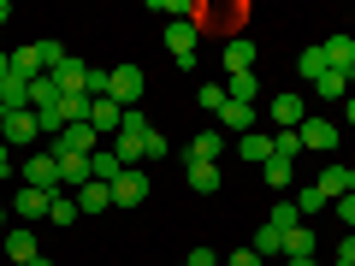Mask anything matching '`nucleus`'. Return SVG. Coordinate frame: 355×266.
I'll return each mask as SVG.
<instances>
[{
    "label": "nucleus",
    "mask_w": 355,
    "mask_h": 266,
    "mask_svg": "<svg viewBox=\"0 0 355 266\" xmlns=\"http://www.w3.org/2000/svg\"><path fill=\"white\" fill-rule=\"evenodd\" d=\"M53 160H60V190H83L89 184V154H53Z\"/></svg>",
    "instance_id": "nucleus-13"
},
{
    "label": "nucleus",
    "mask_w": 355,
    "mask_h": 266,
    "mask_svg": "<svg viewBox=\"0 0 355 266\" xmlns=\"http://www.w3.org/2000/svg\"><path fill=\"white\" fill-rule=\"evenodd\" d=\"M237 154H243V160H272V136H266V130H249V136H237Z\"/></svg>",
    "instance_id": "nucleus-24"
},
{
    "label": "nucleus",
    "mask_w": 355,
    "mask_h": 266,
    "mask_svg": "<svg viewBox=\"0 0 355 266\" xmlns=\"http://www.w3.org/2000/svg\"><path fill=\"white\" fill-rule=\"evenodd\" d=\"M30 266H53V260H48V254H36V260H30Z\"/></svg>",
    "instance_id": "nucleus-48"
},
{
    "label": "nucleus",
    "mask_w": 355,
    "mask_h": 266,
    "mask_svg": "<svg viewBox=\"0 0 355 266\" xmlns=\"http://www.w3.org/2000/svg\"><path fill=\"white\" fill-rule=\"evenodd\" d=\"M343 125H355V89H349V101H343Z\"/></svg>",
    "instance_id": "nucleus-43"
},
{
    "label": "nucleus",
    "mask_w": 355,
    "mask_h": 266,
    "mask_svg": "<svg viewBox=\"0 0 355 266\" xmlns=\"http://www.w3.org/2000/svg\"><path fill=\"white\" fill-rule=\"evenodd\" d=\"M12 77H24V83L48 77V65H42V42H30V48H18V53H12Z\"/></svg>",
    "instance_id": "nucleus-17"
},
{
    "label": "nucleus",
    "mask_w": 355,
    "mask_h": 266,
    "mask_svg": "<svg viewBox=\"0 0 355 266\" xmlns=\"http://www.w3.org/2000/svg\"><path fill=\"white\" fill-rule=\"evenodd\" d=\"M302 154V136L296 130H272V160H296Z\"/></svg>",
    "instance_id": "nucleus-33"
},
{
    "label": "nucleus",
    "mask_w": 355,
    "mask_h": 266,
    "mask_svg": "<svg viewBox=\"0 0 355 266\" xmlns=\"http://www.w3.org/2000/svg\"><path fill=\"white\" fill-rule=\"evenodd\" d=\"M326 202H338V195H349V166H320V184H314Z\"/></svg>",
    "instance_id": "nucleus-20"
},
{
    "label": "nucleus",
    "mask_w": 355,
    "mask_h": 266,
    "mask_svg": "<svg viewBox=\"0 0 355 266\" xmlns=\"http://www.w3.org/2000/svg\"><path fill=\"white\" fill-rule=\"evenodd\" d=\"M291 254H314V225H296V231H284V260H291Z\"/></svg>",
    "instance_id": "nucleus-30"
},
{
    "label": "nucleus",
    "mask_w": 355,
    "mask_h": 266,
    "mask_svg": "<svg viewBox=\"0 0 355 266\" xmlns=\"http://www.w3.org/2000/svg\"><path fill=\"white\" fill-rule=\"evenodd\" d=\"M219 154H225V130H202V136L190 142V160H207V166H219Z\"/></svg>",
    "instance_id": "nucleus-22"
},
{
    "label": "nucleus",
    "mask_w": 355,
    "mask_h": 266,
    "mask_svg": "<svg viewBox=\"0 0 355 266\" xmlns=\"http://www.w3.org/2000/svg\"><path fill=\"white\" fill-rule=\"evenodd\" d=\"M142 89H148V77H142V65H113V77H107V95H113L119 107H137Z\"/></svg>",
    "instance_id": "nucleus-1"
},
{
    "label": "nucleus",
    "mask_w": 355,
    "mask_h": 266,
    "mask_svg": "<svg viewBox=\"0 0 355 266\" xmlns=\"http://www.w3.org/2000/svg\"><path fill=\"white\" fill-rule=\"evenodd\" d=\"M0 172H12V148L6 142H0Z\"/></svg>",
    "instance_id": "nucleus-44"
},
{
    "label": "nucleus",
    "mask_w": 355,
    "mask_h": 266,
    "mask_svg": "<svg viewBox=\"0 0 355 266\" xmlns=\"http://www.w3.org/2000/svg\"><path fill=\"white\" fill-rule=\"evenodd\" d=\"M0 142H6V113H0Z\"/></svg>",
    "instance_id": "nucleus-49"
},
{
    "label": "nucleus",
    "mask_w": 355,
    "mask_h": 266,
    "mask_svg": "<svg viewBox=\"0 0 355 266\" xmlns=\"http://www.w3.org/2000/svg\"><path fill=\"white\" fill-rule=\"evenodd\" d=\"M6 254H12V260L18 266H30V260H36V231H30V225H12V231H6Z\"/></svg>",
    "instance_id": "nucleus-15"
},
{
    "label": "nucleus",
    "mask_w": 355,
    "mask_h": 266,
    "mask_svg": "<svg viewBox=\"0 0 355 266\" xmlns=\"http://www.w3.org/2000/svg\"><path fill=\"white\" fill-rule=\"evenodd\" d=\"M178 266H184V260H178Z\"/></svg>",
    "instance_id": "nucleus-51"
},
{
    "label": "nucleus",
    "mask_w": 355,
    "mask_h": 266,
    "mask_svg": "<svg viewBox=\"0 0 355 266\" xmlns=\"http://www.w3.org/2000/svg\"><path fill=\"white\" fill-rule=\"evenodd\" d=\"M196 42H202L196 24H166V53L178 60V71H190V65H196Z\"/></svg>",
    "instance_id": "nucleus-5"
},
{
    "label": "nucleus",
    "mask_w": 355,
    "mask_h": 266,
    "mask_svg": "<svg viewBox=\"0 0 355 266\" xmlns=\"http://www.w3.org/2000/svg\"><path fill=\"white\" fill-rule=\"evenodd\" d=\"M0 24H12V6H6V0H0Z\"/></svg>",
    "instance_id": "nucleus-46"
},
{
    "label": "nucleus",
    "mask_w": 355,
    "mask_h": 266,
    "mask_svg": "<svg viewBox=\"0 0 355 266\" xmlns=\"http://www.w3.org/2000/svg\"><path fill=\"white\" fill-rule=\"evenodd\" d=\"M6 207H12V213L24 219V225H36V219H48V207H53V190H30V184H24V190H18Z\"/></svg>",
    "instance_id": "nucleus-7"
},
{
    "label": "nucleus",
    "mask_w": 355,
    "mask_h": 266,
    "mask_svg": "<svg viewBox=\"0 0 355 266\" xmlns=\"http://www.w3.org/2000/svg\"><path fill=\"white\" fill-rule=\"evenodd\" d=\"M291 202H296V213H302V219H320V213H326V207H331V202H326V195H320V190H314V184H308V190H296V195H291Z\"/></svg>",
    "instance_id": "nucleus-31"
},
{
    "label": "nucleus",
    "mask_w": 355,
    "mask_h": 266,
    "mask_svg": "<svg viewBox=\"0 0 355 266\" xmlns=\"http://www.w3.org/2000/svg\"><path fill=\"white\" fill-rule=\"evenodd\" d=\"M77 213H83V207H77V195H71V190H53V207H48L53 225H77Z\"/></svg>",
    "instance_id": "nucleus-27"
},
{
    "label": "nucleus",
    "mask_w": 355,
    "mask_h": 266,
    "mask_svg": "<svg viewBox=\"0 0 355 266\" xmlns=\"http://www.w3.org/2000/svg\"><path fill=\"white\" fill-rule=\"evenodd\" d=\"M237 71H254V42L249 36H231L225 42V77H237Z\"/></svg>",
    "instance_id": "nucleus-18"
},
{
    "label": "nucleus",
    "mask_w": 355,
    "mask_h": 266,
    "mask_svg": "<svg viewBox=\"0 0 355 266\" xmlns=\"http://www.w3.org/2000/svg\"><path fill=\"white\" fill-rule=\"evenodd\" d=\"M184 177H190L196 195H214L219 190V166H207V160H190V172H184Z\"/></svg>",
    "instance_id": "nucleus-25"
},
{
    "label": "nucleus",
    "mask_w": 355,
    "mask_h": 266,
    "mask_svg": "<svg viewBox=\"0 0 355 266\" xmlns=\"http://www.w3.org/2000/svg\"><path fill=\"white\" fill-rule=\"evenodd\" d=\"M331 260H338V266H355V231L338 242V254H331Z\"/></svg>",
    "instance_id": "nucleus-42"
},
{
    "label": "nucleus",
    "mask_w": 355,
    "mask_h": 266,
    "mask_svg": "<svg viewBox=\"0 0 355 266\" xmlns=\"http://www.w3.org/2000/svg\"><path fill=\"white\" fill-rule=\"evenodd\" d=\"M166 154H172V148H166V136H160V130H148V136H142V160H166Z\"/></svg>",
    "instance_id": "nucleus-38"
},
{
    "label": "nucleus",
    "mask_w": 355,
    "mask_h": 266,
    "mask_svg": "<svg viewBox=\"0 0 355 266\" xmlns=\"http://www.w3.org/2000/svg\"><path fill=\"white\" fill-rule=\"evenodd\" d=\"M349 195H355V166H349Z\"/></svg>",
    "instance_id": "nucleus-50"
},
{
    "label": "nucleus",
    "mask_w": 355,
    "mask_h": 266,
    "mask_svg": "<svg viewBox=\"0 0 355 266\" xmlns=\"http://www.w3.org/2000/svg\"><path fill=\"white\" fill-rule=\"evenodd\" d=\"M225 95H231V101H243V107H254V95H261V77H254V71H237V77L225 83Z\"/></svg>",
    "instance_id": "nucleus-26"
},
{
    "label": "nucleus",
    "mask_w": 355,
    "mask_h": 266,
    "mask_svg": "<svg viewBox=\"0 0 355 266\" xmlns=\"http://www.w3.org/2000/svg\"><path fill=\"white\" fill-rule=\"evenodd\" d=\"M36 136H42V118L30 113H6V148H36Z\"/></svg>",
    "instance_id": "nucleus-8"
},
{
    "label": "nucleus",
    "mask_w": 355,
    "mask_h": 266,
    "mask_svg": "<svg viewBox=\"0 0 355 266\" xmlns=\"http://www.w3.org/2000/svg\"><path fill=\"white\" fill-rule=\"evenodd\" d=\"M261 177H266V190H291V160H266Z\"/></svg>",
    "instance_id": "nucleus-35"
},
{
    "label": "nucleus",
    "mask_w": 355,
    "mask_h": 266,
    "mask_svg": "<svg viewBox=\"0 0 355 266\" xmlns=\"http://www.w3.org/2000/svg\"><path fill=\"white\" fill-rule=\"evenodd\" d=\"M53 83H60V95H83L89 101V83H95V65H83V60H65L60 71H48Z\"/></svg>",
    "instance_id": "nucleus-6"
},
{
    "label": "nucleus",
    "mask_w": 355,
    "mask_h": 266,
    "mask_svg": "<svg viewBox=\"0 0 355 266\" xmlns=\"http://www.w3.org/2000/svg\"><path fill=\"white\" fill-rule=\"evenodd\" d=\"M24 184L30 190H60V160H53V148H30L24 154Z\"/></svg>",
    "instance_id": "nucleus-3"
},
{
    "label": "nucleus",
    "mask_w": 355,
    "mask_h": 266,
    "mask_svg": "<svg viewBox=\"0 0 355 266\" xmlns=\"http://www.w3.org/2000/svg\"><path fill=\"white\" fill-rule=\"evenodd\" d=\"M291 266H320V260H314V254H291Z\"/></svg>",
    "instance_id": "nucleus-45"
},
{
    "label": "nucleus",
    "mask_w": 355,
    "mask_h": 266,
    "mask_svg": "<svg viewBox=\"0 0 355 266\" xmlns=\"http://www.w3.org/2000/svg\"><path fill=\"white\" fill-rule=\"evenodd\" d=\"M219 125H225L231 136H249V130H254V107H243V101H225V113H219Z\"/></svg>",
    "instance_id": "nucleus-23"
},
{
    "label": "nucleus",
    "mask_w": 355,
    "mask_h": 266,
    "mask_svg": "<svg viewBox=\"0 0 355 266\" xmlns=\"http://www.w3.org/2000/svg\"><path fill=\"white\" fill-rule=\"evenodd\" d=\"M249 249L261 254V260H266V254H284V231H272V225H261V231H254V242H249Z\"/></svg>",
    "instance_id": "nucleus-32"
},
{
    "label": "nucleus",
    "mask_w": 355,
    "mask_h": 266,
    "mask_svg": "<svg viewBox=\"0 0 355 266\" xmlns=\"http://www.w3.org/2000/svg\"><path fill=\"white\" fill-rule=\"evenodd\" d=\"M219 260H225L219 249H190V254H184V266H219Z\"/></svg>",
    "instance_id": "nucleus-39"
},
{
    "label": "nucleus",
    "mask_w": 355,
    "mask_h": 266,
    "mask_svg": "<svg viewBox=\"0 0 355 266\" xmlns=\"http://www.w3.org/2000/svg\"><path fill=\"white\" fill-rule=\"evenodd\" d=\"M0 237H6V202H0Z\"/></svg>",
    "instance_id": "nucleus-47"
},
{
    "label": "nucleus",
    "mask_w": 355,
    "mask_h": 266,
    "mask_svg": "<svg viewBox=\"0 0 355 266\" xmlns=\"http://www.w3.org/2000/svg\"><path fill=\"white\" fill-rule=\"evenodd\" d=\"M89 125L101 130V136H119V125H125V107H119L113 95H95V101H89Z\"/></svg>",
    "instance_id": "nucleus-9"
},
{
    "label": "nucleus",
    "mask_w": 355,
    "mask_h": 266,
    "mask_svg": "<svg viewBox=\"0 0 355 266\" xmlns=\"http://www.w3.org/2000/svg\"><path fill=\"white\" fill-rule=\"evenodd\" d=\"M296 136H302V154H331V148H338V125H331V118H320V113H308Z\"/></svg>",
    "instance_id": "nucleus-4"
},
{
    "label": "nucleus",
    "mask_w": 355,
    "mask_h": 266,
    "mask_svg": "<svg viewBox=\"0 0 355 266\" xmlns=\"http://www.w3.org/2000/svg\"><path fill=\"white\" fill-rule=\"evenodd\" d=\"M24 107H30V83L6 71L0 77V113H24Z\"/></svg>",
    "instance_id": "nucleus-16"
},
{
    "label": "nucleus",
    "mask_w": 355,
    "mask_h": 266,
    "mask_svg": "<svg viewBox=\"0 0 355 266\" xmlns=\"http://www.w3.org/2000/svg\"><path fill=\"white\" fill-rule=\"evenodd\" d=\"M113 154H119V160H142V136H130V130H119V136H113Z\"/></svg>",
    "instance_id": "nucleus-37"
},
{
    "label": "nucleus",
    "mask_w": 355,
    "mask_h": 266,
    "mask_svg": "<svg viewBox=\"0 0 355 266\" xmlns=\"http://www.w3.org/2000/svg\"><path fill=\"white\" fill-rule=\"evenodd\" d=\"M137 202H148V177L130 166V172L113 177V207H137Z\"/></svg>",
    "instance_id": "nucleus-10"
},
{
    "label": "nucleus",
    "mask_w": 355,
    "mask_h": 266,
    "mask_svg": "<svg viewBox=\"0 0 355 266\" xmlns=\"http://www.w3.org/2000/svg\"><path fill=\"white\" fill-rule=\"evenodd\" d=\"M225 266H266V260H261L254 249H231V254H225Z\"/></svg>",
    "instance_id": "nucleus-41"
},
{
    "label": "nucleus",
    "mask_w": 355,
    "mask_h": 266,
    "mask_svg": "<svg viewBox=\"0 0 355 266\" xmlns=\"http://www.w3.org/2000/svg\"><path fill=\"white\" fill-rule=\"evenodd\" d=\"M314 89H320V101H338V107L349 101V77H343V71H326Z\"/></svg>",
    "instance_id": "nucleus-29"
},
{
    "label": "nucleus",
    "mask_w": 355,
    "mask_h": 266,
    "mask_svg": "<svg viewBox=\"0 0 355 266\" xmlns=\"http://www.w3.org/2000/svg\"><path fill=\"white\" fill-rule=\"evenodd\" d=\"M320 53H326L331 71H343V77L355 71V36H326V42H320Z\"/></svg>",
    "instance_id": "nucleus-12"
},
{
    "label": "nucleus",
    "mask_w": 355,
    "mask_h": 266,
    "mask_svg": "<svg viewBox=\"0 0 355 266\" xmlns=\"http://www.w3.org/2000/svg\"><path fill=\"white\" fill-rule=\"evenodd\" d=\"M302 118H308L302 95H272V130H302Z\"/></svg>",
    "instance_id": "nucleus-11"
},
{
    "label": "nucleus",
    "mask_w": 355,
    "mask_h": 266,
    "mask_svg": "<svg viewBox=\"0 0 355 266\" xmlns=\"http://www.w3.org/2000/svg\"><path fill=\"white\" fill-rule=\"evenodd\" d=\"M196 101H202L207 113H225V101H231V95H225V83H202V89H196Z\"/></svg>",
    "instance_id": "nucleus-36"
},
{
    "label": "nucleus",
    "mask_w": 355,
    "mask_h": 266,
    "mask_svg": "<svg viewBox=\"0 0 355 266\" xmlns=\"http://www.w3.org/2000/svg\"><path fill=\"white\" fill-rule=\"evenodd\" d=\"M272 231H296L302 225V213H296V202H272V219H266Z\"/></svg>",
    "instance_id": "nucleus-34"
},
{
    "label": "nucleus",
    "mask_w": 355,
    "mask_h": 266,
    "mask_svg": "<svg viewBox=\"0 0 355 266\" xmlns=\"http://www.w3.org/2000/svg\"><path fill=\"white\" fill-rule=\"evenodd\" d=\"M77 207H83V213H107V207H113V184H95V177H89L83 190H77Z\"/></svg>",
    "instance_id": "nucleus-21"
},
{
    "label": "nucleus",
    "mask_w": 355,
    "mask_h": 266,
    "mask_svg": "<svg viewBox=\"0 0 355 266\" xmlns=\"http://www.w3.org/2000/svg\"><path fill=\"white\" fill-rule=\"evenodd\" d=\"M331 213H338V219H343V225H349V231H355V195H338V202H331Z\"/></svg>",
    "instance_id": "nucleus-40"
},
{
    "label": "nucleus",
    "mask_w": 355,
    "mask_h": 266,
    "mask_svg": "<svg viewBox=\"0 0 355 266\" xmlns=\"http://www.w3.org/2000/svg\"><path fill=\"white\" fill-rule=\"evenodd\" d=\"M48 148L53 154H95V148H101V130L83 118V125H65L60 136H48Z\"/></svg>",
    "instance_id": "nucleus-2"
},
{
    "label": "nucleus",
    "mask_w": 355,
    "mask_h": 266,
    "mask_svg": "<svg viewBox=\"0 0 355 266\" xmlns=\"http://www.w3.org/2000/svg\"><path fill=\"white\" fill-rule=\"evenodd\" d=\"M60 101H65V95H60V83H53V77H36V83H30V113H36V118H48Z\"/></svg>",
    "instance_id": "nucleus-14"
},
{
    "label": "nucleus",
    "mask_w": 355,
    "mask_h": 266,
    "mask_svg": "<svg viewBox=\"0 0 355 266\" xmlns=\"http://www.w3.org/2000/svg\"><path fill=\"white\" fill-rule=\"evenodd\" d=\"M326 71H331L326 53H320V48H302V60H296V77H302V83H320Z\"/></svg>",
    "instance_id": "nucleus-28"
},
{
    "label": "nucleus",
    "mask_w": 355,
    "mask_h": 266,
    "mask_svg": "<svg viewBox=\"0 0 355 266\" xmlns=\"http://www.w3.org/2000/svg\"><path fill=\"white\" fill-rule=\"evenodd\" d=\"M119 172H130V166L119 160L113 148H95V154H89V177H95V184H113Z\"/></svg>",
    "instance_id": "nucleus-19"
}]
</instances>
